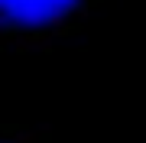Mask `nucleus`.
Masks as SVG:
<instances>
[{
	"label": "nucleus",
	"mask_w": 146,
	"mask_h": 143,
	"mask_svg": "<svg viewBox=\"0 0 146 143\" xmlns=\"http://www.w3.org/2000/svg\"><path fill=\"white\" fill-rule=\"evenodd\" d=\"M78 0H0V13L23 26H42V23L62 20Z\"/></svg>",
	"instance_id": "f257e3e1"
}]
</instances>
